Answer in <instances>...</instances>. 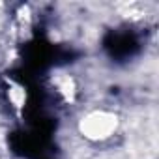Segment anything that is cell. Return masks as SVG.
<instances>
[{"mask_svg": "<svg viewBox=\"0 0 159 159\" xmlns=\"http://www.w3.org/2000/svg\"><path fill=\"white\" fill-rule=\"evenodd\" d=\"M118 124H120V120L112 111L96 109L83 116L81 124H79V129H81L83 137H86L88 140L103 142V140H109L118 131Z\"/></svg>", "mask_w": 159, "mask_h": 159, "instance_id": "obj_1", "label": "cell"}]
</instances>
